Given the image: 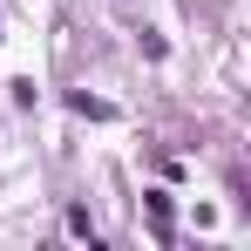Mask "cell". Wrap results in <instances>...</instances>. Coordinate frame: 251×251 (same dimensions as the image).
Masks as SVG:
<instances>
[{"label": "cell", "mask_w": 251, "mask_h": 251, "mask_svg": "<svg viewBox=\"0 0 251 251\" xmlns=\"http://www.w3.org/2000/svg\"><path fill=\"white\" fill-rule=\"evenodd\" d=\"M68 231H75V238H88V245H95V224H88V210H82V204L68 210Z\"/></svg>", "instance_id": "cell-3"}, {"label": "cell", "mask_w": 251, "mask_h": 251, "mask_svg": "<svg viewBox=\"0 0 251 251\" xmlns=\"http://www.w3.org/2000/svg\"><path fill=\"white\" fill-rule=\"evenodd\" d=\"M68 109H75V116H95V123L109 116V102H95V95H68Z\"/></svg>", "instance_id": "cell-2"}, {"label": "cell", "mask_w": 251, "mask_h": 251, "mask_svg": "<svg viewBox=\"0 0 251 251\" xmlns=\"http://www.w3.org/2000/svg\"><path fill=\"white\" fill-rule=\"evenodd\" d=\"M143 210H150V224H156V238L170 245V224H176V217H170V197H163V190H150V197H143Z\"/></svg>", "instance_id": "cell-1"}]
</instances>
